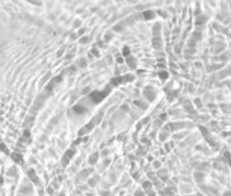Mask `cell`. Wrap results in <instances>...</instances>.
<instances>
[{"instance_id": "cell-3", "label": "cell", "mask_w": 231, "mask_h": 196, "mask_svg": "<svg viewBox=\"0 0 231 196\" xmlns=\"http://www.w3.org/2000/svg\"><path fill=\"white\" fill-rule=\"evenodd\" d=\"M144 15L147 17V20H150V18H151V17H153V12H145Z\"/></svg>"}, {"instance_id": "cell-2", "label": "cell", "mask_w": 231, "mask_h": 196, "mask_svg": "<svg viewBox=\"0 0 231 196\" xmlns=\"http://www.w3.org/2000/svg\"><path fill=\"white\" fill-rule=\"evenodd\" d=\"M73 154H74V151H73V149L68 151L67 155H65V158H64V164H67V163H68V158H69V157H73Z\"/></svg>"}, {"instance_id": "cell-5", "label": "cell", "mask_w": 231, "mask_h": 196, "mask_svg": "<svg viewBox=\"0 0 231 196\" xmlns=\"http://www.w3.org/2000/svg\"><path fill=\"white\" fill-rule=\"evenodd\" d=\"M124 56H128V48H124Z\"/></svg>"}, {"instance_id": "cell-4", "label": "cell", "mask_w": 231, "mask_h": 196, "mask_svg": "<svg viewBox=\"0 0 231 196\" xmlns=\"http://www.w3.org/2000/svg\"><path fill=\"white\" fill-rule=\"evenodd\" d=\"M95 160H97V155H92V157L89 158V162H91V163H94V162H95Z\"/></svg>"}, {"instance_id": "cell-1", "label": "cell", "mask_w": 231, "mask_h": 196, "mask_svg": "<svg viewBox=\"0 0 231 196\" xmlns=\"http://www.w3.org/2000/svg\"><path fill=\"white\" fill-rule=\"evenodd\" d=\"M107 94H109V87H107V89H104L103 92H92V94H91V100H92L94 103H100V101H101V100H103V98H104L106 95H107Z\"/></svg>"}]
</instances>
